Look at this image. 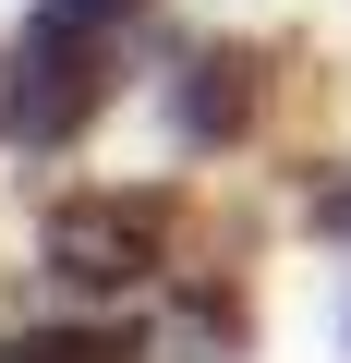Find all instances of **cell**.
Wrapping results in <instances>:
<instances>
[{"label":"cell","instance_id":"obj_4","mask_svg":"<svg viewBox=\"0 0 351 363\" xmlns=\"http://www.w3.org/2000/svg\"><path fill=\"white\" fill-rule=\"evenodd\" d=\"M121 351H133L121 327H97V339H73V327H37V339H13L0 363H121Z\"/></svg>","mask_w":351,"mask_h":363},{"label":"cell","instance_id":"obj_1","mask_svg":"<svg viewBox=\"0 0 351 363\" xmlns=\"http://www.w3.org/2000/svg\"><path fill=\"white\" fill-rule=\"evenodd\" d=\"M97 13H109V0H61V13H37L25 49L0 61V133H13V145H73L97 121V97H109Z\"/></svg>","mask_w":351,"mask_h":363},{"label":"cell","instance_id":"obj_3","mask_svg":"<svg viewBox=\"0 0 351 363\" xmlns=\"http://www.w3.org/2000/svg\"><path fill=\"white\" fill-rule=\"evenodd\" d=\"M243 121H255V61L243 49H194L182 85H169V133L182 145H230Z\"/></svg>","mask_w":351,"mask_h":363},{"label":"cell","instance_id":"obj_2","mask_svg":"<svg viewBox=\"0 0 351 363\" xmlns=\"http://www.w3.org/2000/svg\"><path fill=\"white\" fill-rule=\"evenodd\" d=\"M157 242H169V194H73V206H49V279L61 291H133V279H157Z\"/></svg>","mask_w":351,"mask_h":363}]
</instances>
